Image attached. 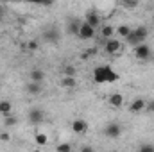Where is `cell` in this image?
I'll return each mask as SVG.
<instances>
[{"mask_svg": "<svg viewBox=\"0 0 154 152\" xmlns=\"http://www.w3.org/2000/svg\"><path fill=\"white\" fill-rule=\"evenodd\" d=\"M61 86L66 88V90L77 88V77H63V79H61Z\"/></svg>", "mask_w": 154, "mask_h": 152, "instance_id": "e0dca14e", "label": "cell"}, {"mask_svg": "<svg viewBox=\"0 0 154 152\" xmlns=\"http://www.w3.org/2000/svg\"><path fill=\"white\" fill-rule=\"evenodd\" d=\"M102 132H104L106 138H111V140L120 138V134H122V125H120L118 122H111V123H108V125L104 127Z\"/></svg>", "mask_w": 154, "mask_h": 152, "instance_id": "277c9868", "label": "cell"}, {"mask_svg": "<svg viewBox=\"0 0 154 152\" xmlns=\"http://www.w3.org/2000/svg\"><path fill=\"white\" fill-rule=\"evenodd\" d=\"M145 106H147V102L138 97V99H134V100L129 104V111H131V113H142V111H145Z\"/></svg>", "mask_w": 154, "mask_h": 152, "instance_id": "8fae6325", "label": "cell"}, {"mask_svg": "<svg viewBox=\"0 0 154 152\" xmlns=\"http://www.w3.org/2000/svg\"><path fill=\"white\" fill-rule=\"evenodd\" d=\"M108 102H109L111 108H122L124 97H122V93H111V95L108 97Z\"/></svg>", "mask_w": 154, "mask_h": 152, "instance_id": "7c38bea8", "label": "cell"}, {"mask_svg": "<svg viewBox=\"0 0 154 152\" xmlns=\"http://www.w3.org/2000/svg\"><path fill=\"white\" fill-rule=\"evenodd\" d=\"M122 5H125V7H136V5H138V2H136V0H124V2H122Z\"/></svg>", "mask_w": 154, "mask_h": 152, "instance_id": "d4e9b609", "label": "cell"}, {"mask_svg": "<svg viewBox=\"0 0 154 152\" xmlns=\"http://www.w3.org/2000/svg\"><path fill=\"white\" fill-rule=\"evenodd\" d=\"M25 90H27L29 95H39V93L43 91V86L38 84V82H31V81H29V84L25 86Z\"/></svg>", "mask_w": 154, "mask_h": 152, "instance_id": "2e32d148", "label": "cell"}, {"mask_svg": "<svg viewBox=\"0 0 154 152\" xmlns=\"http://www.w3.org/2000/svg\"><path fill=\"white\" fill-rule=\"evenodd\" d=\"M75 66H72V65L63 66V77H75Z\"/></svg>", "mask_w": 154, "mask_h": 152, "instance_id": "44dd1931", "label": "cell"}, {"mask_svg": "<svg viewBox=\"0 0 154 152\" xmlns=\"http://www.w3.org/2000/svg\"><path fill=\"white\" fill-rule=\"evenodd\" d=\"M79 152H95V149H93V147H90V145H84Z\"/></svg>", "mask_w": 154, "mask_h": 152, "instance_id": "f1b7e54d", "label": "cell"}, {"mask_svg": "<svg viewBox=\"0 0 154 152\" xmlns=\"http://www.w3.org/2000/svg\"><path fill=\"white\" fill-rule=\"evenodd\" d=\"M56 152H72V145L70 143H57Z\"/></svg>", "mask_w": 154, "mask_h": 152, "instance_id": "603a6c76", "label": "cell"}, {"mask_svg": "<svg viewBox=\"0 0 154 152\" xmlns=\"http://www.w3.org/2000/svg\"><path fill=\"white\" fill-rule=\"evenodd\" d=\"M145 111H149V113H152V114H154V99L147 102V106H145Z\"/></svg>", "mask_w": 154, "mask_h": 152, "instance_id": "484cf974", "label": "cell"}, {"mask_svg": "<svg viewBox=\"0 0 154 152\" xmlns=\"http://www.w3.org/2000/svg\"><path fill=\"white\" fill-rule=\"evenodd\" d=\"M84 22H86L91 29H99V27H100V16H99V13L93 11V9H88V11H86Z\"/></svg>", "mask_w": 154, "mask_h": 152, "instance_id": "8992f818", "label": "cell"}, {"mask_svg": "<svg viewBox=\"0 0 154 152\" xmlns=\"http://www.w3.org/2000/svg\"><path fill=\"white\" fill-rule=\"evenodd\" d=\"M43 38L47 39L48 43H52V45H56L59 38H61V32H59V29H56V27H50V29H47L45 32H43Z\"/></svg>", "mask_w": 154, "mask_h": 152, "instance_id": "ba28073f", "label": "cell"}, {"mask_svg": "<svg viewBox=\"0 0 154 152\" xmlns=\"http://www.w3.org/2000/svg\"><path fill=\"white\" fill-rule=\"evenodd\" d=\"M104 50H106V54H109V56L120 54V52H122V43H120V39H116V38L106 39V43H104Z\"/></svg>", "mask_w": 154, "mask_h": 152, "instance_id": "5b68a950", "label": "cell"}, {"mask_svg": "<svg viewBox=\"0 0 154 152\" xmlns=\"http://www.w3.org/2000/svg\"><path fill=\"white\" fill-rule=\"evenodd\" d=\"M0 114L5 118L9 114H13V104L9 100H0Z\"/></svg>", "mask_w": 154, "mask_h": 152, "instance_id": "9a60e30c", "label": "cell"}, {"mask_svg": "<svg viewBox=\"0 0 154 152\" xmlns=\"http://www.w3.org/2000/svg\"><path fill=\"white\" fill-rule=\"evenodd\" d=\"M34 143L39 145V147L47 145V143H48V136H47L45 132H36V134H34Z\"/></svg>", "mask_w": 154, "mask_h": 152, "instance_id": "d6986e66", "label": "cell"}, {"mask_svg": "<svg viewBox=\"0 0 154 152\" xmlns=\"http://www.w3.org/2000/svg\"><path fill=\"white\" fill-rule=\"evenodd\" d=\"M0 140H2V141H9V140H11L9 132H0Z\"/></svg>", "mask_w": 154, "mask_h": 152, "instance_id": "83f0119b", "label": "cell"}, {"mask_svg": "<svg viewBox=\"0 0 154 152\" xmlns=\"http://www.w3.org/2000/svg\"><path fill=\"white\" fill-rule=\"evenodd\" d=\"M136 152H154V143H140L138 145V150Z\"/></svg>", "mask_w": 154, "mask_h": 152, "instance_id": "7402d4cb", "label": "cell"}, {"mask_svg": "<svg viewBox=\"0 0 154 152\" xmlns=\"http://www.w3.org/2000/svg\"><path fill=\"white\" fill-rule=\"evenodd\" d=\"M100 34H102V38H106V39L113 38V34H115V27H111V25H104V27L100 29Z\"/></svg>", "mask_w": 154, "mask_h": 152, "instance_id": "ffe728a7", "label": "cell"}, {"mask_svg": "<svg viewBox=\"0 0 154 152\" xmlns=\"http://www.w3.org/2000/svg\"><path fill=\"white\" fill-rule=\"evenodd\" d=\"M77 36L81 39H93L95 38V29H91L86 22H81V27H79Z\"/></svg>", "mask_w": 154, "mask_h": 152, "instance_id": "52a82bcc", "label": "cell"}, {"mask_svg": "<svg viewBox=\"0 0 154 152\" xmlns=\"http://www.w3.org/2000/svg\"><path fill=\"white\" fill-rule=\"evenodd\" d=\"M4 125H5V129H7V127H13V125H16V118H14L13 114L5 116V118H4Z\"/></svg>", "mask_w": 154, "mask_h": 152, "instance_id": "cb8c5ba5", "label": "cell"}, {"mask_svg": "<svg viewBox=\"0 0 154 152\" xmlns=\"http://www.w3.org/2000/svg\"><path fill=\"white\" fill-rule=\"evenodd\" d=\"M27 48H29V50H36V48H38V43H36V41H29V43H27Z\"/></svg>", "mask_w": 154, "mask_h": 152, "instance_id": "4316f807", "label": "cell"}, {"mask_svg": "<svg viewBox=\"0 0 154 152\" xmlns=\"http://www.w3.org/2000/svg\"><path fill=\"white\" fill-rule=\"evenodd\" d=\"M43 120H45V113H43L41 109L34 108V109H31V111H29V122H31V123H34V125H39Z\"/></svg>", "mask_w": 154, "mask_h": 152, "instance_id": "30bf717a", "label": "cell"}, {"mask_svg": "<svg viewBox=\"0 0 154 152\" xmlns=\"http://www.w3.org/2000/svg\"><path fill=\"white\" fill-rule=\"evenodd\" d=\"M131 31H133V29H131L129 25H125V23H122V25H118V27L115 29V32L118 34V36H120V38H127Z\"/></svg>", "mask_w": 154, "mask_h": 152, "instance_id": "ac0fdd59", "label": "cell"}, {"mask_svg": "<svg viewBox=\"0 0 154 152\" xmlns=\"http://www.w3.org/2000/svg\"><path fill=\"white\" fill-rule=\"evenodd\" d=\"M93 81L99 84H108V82H116L118 81V74L111 66L108 65H100L93 70Z\"/></svg>", "mask_w": 154, "mask_h": 152, "instance_id": "6da1fadb", "label": "cell"}, {"mask_svg": "<svg viewBox=\"0 0 154 152\" xmlns=\"http://www.w3.org/2000/svg\"><path fill=\"white\" fill-rule=\"evenodd\" d=\"M147 38H149V29L145 25H140V27H134L129 32V36L125 38V41L129 45H133V47H138V45H142Z\"/></svg>", "mask_w": 154, "mask_h": 152, "instance_id": "7a4b0ae2", "label": "cell"}, {"mask_svg": "<svg viewBox=\"0 0 154 152\" xmlns=\"http://www.w3.org/2000/svg\"><path fill=\"white\" fill-rule=\"evenodd\" d=\"M134 57L138 61H151L152 59V48L147 43H142V45L134 47Z\"/></svg>", "mask_w": 154, "mask_h": 152, "instance_id": "3957f363", "label": "cell"}, {"mask_svg": "<svg viewBox=\"0 0 154 152\" xmlns=\"http://www.w3.org/2000/svg\"><path fill=\"white\" fill-rule=\"evenodd\" d=\"M0 14H2V5H0Z\"/></svg>", "mask_w": 154, "mask_h": 152, "instance_id": "f546056e", "label": "cell"}, {"mask_svg": "<svg viewBox=\"0 0 154 152\" xmlns=\"http://www.w3.org/2000/svg\"><path fill=\"white\" fill-rule=\"evenodd\" d=\"M72 131H74L75 134H84V132L88 131V122L82 120V118H75V120L72 122Z\"/></svg>", "mask_w": 154, "mask_h": 152, "instance_id": "9c48e42d", "label": "cell"}, {"mask_svg": "<svg viewBox=\"0 0 154 152\" xmlns=\"http://www.w3.org/2000/svg\"><path fill=\"white\" fill-rule=\"evenodd\" d=\"M79 27H81V22H79L77 18H70V20H68V23H66V32H68V34H74V36H77Z\"/></svg>", "mask_w": 154, "mask_h": 152, "instance_id": "4fadbf2b", "label": "cell"}, {"mask_svg": "<svg viewBox=\"0 0 154 152\" xmlns=\"http://www.w3.org/2000/svg\"><path fill=\"white\" fill-rule=\"evenodd\" d=\"M29 79H31V82L41 84L43 79H45V74H43V70H39V68H32V70L29 72Z\"/></svg>", "mask_w": 154, "mask_h": 152, "instance_id": "5bb4252c", "label": "cell"}]
</instances>
